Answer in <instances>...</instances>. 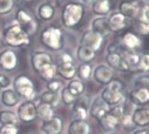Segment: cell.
<instances>
[{
	"mask_svg": "<svg viewBox=\"0 0 149 134\" xmlns=\"http://www.w3.org/2000/svg\"><path fill=\"white\" fill-rule=\"evenodd\" d=\"M130 101L138 106L149 103V76L141 75L134 81V88L129 94Z\"/></svg>",
	"mask_w": 149,
	"mask_h": 134,
	"instance_id": "cell-1",
	"label": "cell"
},
{
	"mask_svg": "<svg viewBox=\"0 0 149 134\" xmlns=\"http://www.w3.org/2000/svg\"><path fill=\"white\" fill-rule=\"evenodd\" d=\"M84 16V6L79 3H68L62 9L61 21L65 27H76L83 20Z\"/></svg>",
	"mask_w": 149,
	"mask_h": 134,
	"instance_id": "cell-2",
	"label": "cell"
},
{
	"mask_svg": "<svg viewBox=\"0 0 149 134\" xmlns=\"http://www.w3.org/2000/svg\"><path fill=\"white\" fill-rule=\"evenodd\" d=\"M40 41L45 47L52 51H60L64 45L63 33L59 27L50 26L41 32Z\"/></svg>",
	"mask_w": 149,
	"mask_h": 134,
	"instance_id": "cell-3",
	"label": "cell"
},
{
	"mask_svg": "<svg viewBox=\"0 0 149 134\" xmlns=\"http://www.w3.org/2000/svg\"><path fill=\"white\" fill-rule=\"evenodd\" d=\"M102 99L110 106H116L125 101L124 84L118 79H113L101 93Z\"/></svg>",
	"mask_w": 149,
	"mask_h": 134,
	"instance_id": "cell-4",
	"label": "cell"
},
{
	"mask_svg": "<svg viewBox=\"0 0 149 134\" xmlns=\"http://www.w3.org/2000/svg\"><path fill=\"white\" fill-rule=\"evenodd\" d=\"M4 40L13 47H26L30 44L29 35L16 23L8 26L4 32Z\"/></svg>",
	"mask_w": 149,
	"mask_h": 134,
	"instance_id": "cell-5",
	"label": "cell"
},
{
	"mask_svg": "<svg viewBox=\"0 0 149 134\" xmlns=\"http://www.w3.org/2000/svg\"><path fill=\"white\" fill-rule=\"evenodd\" d=\"M13 90L26 101H33L37 95L33 81L26 75H19L14 78Z\"/></svg>",
	"mask_w": 149,
	"mask_h": 134,
	"instance_id": "cell-6",
	"label": "cell"
},
{
	"mask_svg": "<svg viewBox=\"0 0 149 134\" xmlns=\"http://www.w3.org/2000/svg\"><path fill=\"white\" fill-rule=\"evenodd\" d=\"M134 33L139 36H149V3L139 2V11L132 19Z\"/></svg>",
	"mask_w": 149,
	"mask_h": 134,
	"instance_id": "cell-7",
	"label": "cell"
},
{
	"mask_svg": "<svg viewBox=\"0 0 149 134\" xmlns=\"http://www.w3.org/2000/svg\"><path fill=\"white\" fill-rule=\"evenodd\" d=\"M125 110L123 105H116L111 108L110 111L102 117L98 122L101 127L107 131H112L120 126L121 118L125 113Z\"/></svg>",
	"mask_w": 149,
	"mask_h": 134,
	"instance_id": "cell-8",
	"label": "cell"
},
{
	"mask_svg": "<svg viewBox=\"0 0 149 134\" xmlns=\"http://www.w3.org/2000/svg\"><path fill=\"white\" fill-rule=\"evenodd\" d=\"M57 74L68 81L73 80L77 76V68L73 61V57L68 53H62L57 60Z\"/></svg>",
	"mask_w": 149,
	"mask_h": 134,
	"instance_id": "cell-9",
	"label": "cell"
},
{
	"mask_svg": "<svg viewBox=\"0 0 149 134\" xmlns=\"http://www.w3.org/2000/svg\"><path fill=\"white\" fill-rule=\"evenodd\" d=\"M124 51L137 52L143 46V40L139 35L134 32H125L118 41Z\"/></svg>",
	"mask_w": 149,
	"mask_h": 134,
	"instance_id": "cell-10",
	"label": "cell"
},
{
	"mask_svg": "<svg viewBox=\"0 0 149 134\" xmlns=\"http://www.w3.org/2000/svg\"><path fill=\"white\" fill-rule=\"evenodd\" d=\"M17 24L30 36L36 33L38 29V23L34 18L24 9H20L16 13Z\"/></svg>",
	"mask_w": 149,
	"mask_h": 134,
	"instance_id": "cell-11",
	"label": "cell"
},
{
	"mask_svg": "<svg viewBox=\"0 0 149 134\" xmlns=\"http://www.w3.org/2000/svg\"><path fill=\"white\" fill-rule=\"evenodd\" d=\"M91 103V97L89 95H81L78 97L72 105V110L77 117V119H82L86 120L88 114H89V109Z\"/></svg>",
	"mask_w": 149,
	"mask_h": 134,
	"instance_id": "cell-12",
	"label": "cell"
},
{
	"mask_svg": "<svg viewBox=\"0 0 149 134\" xmlns=\"http://www.w3.org/2000/svg\"><path fill=\"white\" fill-rule=\"evenodd\" d=\"M37 106L33 101H25L18 108L17 117L23 123H31L37 118Z\"/></svg>",
	"mask_w": 149,
	"mask_h": 134,
	"instance_id": "cell-13",
	"label": "cell"
},
{
	"mask_svg": "<svg viewBox=\"0 0 149 134\" xmlns=\"http://www.w3.org/2000/svg\"><path fill=\"white\" fill-rule=\"evenodd\" d=\"M104 43V38L93 31H86L81 37V46L86 47L94 52H97L102 47Z\"/></svg>",
	"mask_w": 149,
	"mask_h": 134,
	"instance_id": "cell-14",
	"label": "cell"
},
{
	"mask_svg": "<svg viewBox=\"0 0 149 134\" xmlns=\"http://www.w3.org/2000/svg\"><path fill=\"white\" fill-rule=\"evenodd\" d=\"M105 60L108 64V67L113 70H117L119 72H130L129 65L126 62L122 53H108L105 57Z\"/></svg>",
	"mask_w": 149,
	"mask_h": 134,
	"instance_id": "cell-15",
	"label": "cell"
},
{
	"mask_svg": "<svg viewBox=\"0 0 149 134\" xmlns=\"http://www.w3.org/2000/svg\"><path fill=\"white\" fill-rule=\"evenodd\" d=\"M19 59L15 52L6 49L0 53V69L5 71H13L17 69Z\"/></svg>",
	"mask_w": 149,
	"mask_h": 134,
	"instance_id": "cell-16",
	"label": "cell"
},
{
	"mask_svg": "<svg viewBox=\"0 0 149 134\" xmlns=\"http://www.w3.org/2000/svg\"><path fill=\"white\" fill-rule=\"evenodd\" d=\"M110 110L111 106L106 103L101 97H97L91 103L89 112L92 117L99 121L110 111Z\"/></svg>",
	"mask_w": 149,
	"mask_h": 134,
	"instance_id": "cell-17",
	"label": "cell"
},
{
	"mask_svg": "<svg viewBox=\"0 0 149 134\" xmlns=\"http://www.w3.org/2000/svg\"><path fill=\"white\" fill-rule=\"evenodd\" d=\"M129 20L130 19L126 18L119 12H112L108 18V23L111 33H120L124 31L128 26Z\"/></svg>",
	"mask_w": 149,
	"mask_h": 134,
	"instance_id": "cell-18",
	"label": "cell"
},
{
	"mask_svg": "<svg viewBox=\"0 0 149 134\" xmlns=\"http://www.w3.org/2000/svg\"><path fill=\"white\" fill-rule=\"evenodd\" d=\"M53 58L52 56L42 51H36L33 52L31 55V63L35 72L39 73L42 69L47 65L53 63Z\"/></svg>",
	"mask_w": 149,
	"mask_h": 134,
	"instance_id": "cell-19",
	"label": "cell"
},
{
	"mask_svg": "<svg viewBox=\"0 0 149 134\" xmlns=\"http://www.w3.org/2000/svg\"><path fill=\"white\" fill-rule=\"evenodd\" d=\"M93 77L97 83L106 86L114 79V73L110 67L106 65H99L94 69Z\"/></svg>",
	"mask_w": 149,
	"mask_h": 134,
	"instance_id": "cell-20",
	"label": "cell"
},
{
	"mask_svg": "<svg viewBox=\"0 0 149 134\" xmlns=\"http://www.w3.org/2000/svg\"><path fill=\"white\" fill-rule=\"evenodd\" d=\"M63 130V119L54 115L48 121L42 122L41 131L46 134H61Z\"/></svg>",
	"mask_w": 149,
	"mask_h": 134,
	"instance_id": "cell-21",
	"label": "cell"
},
{
	"mask_svg": "<svg viewBox=\"0 0 149 134\" xmlns=\"http://www.w3.org/2000/svg\"><path fill=\"white\" fill-rule=\"evenodd\" d=\"M139 2L138 1H130V0H123L120 2L118 6V12L125 15L126 18L132 20L139 11Z\"/></svg>",
	"mask_w": 149,
	"mask_h": 134,
	"instance_id": "cell-22",
	"label": "cell"
},
{
	"mask_svg": "<svg viewBox=\"0 0 149 134\" xmlns=\"http://www.w3.org/2000/svg\"><path fill=\"white\" fill-rule=\"evenodd\" d=\"M91 31L99 34L104 39L108 37L111 33L108 23V19L105 17H98L95 19L91 24Z\"/></svg>",
	"mask_w": 149,
	"mask_h": 134,
	"instance_id": "cell-23",
	"label": "cell"
},
{
	"mask_svg": "<svg viewBox=\"0 0 149 134\" xmlns=\"http://www.w3.org/2000/svg\"><path fill=\"white\" fill-rule=\"evenodd\" d=\"M68 134H91V125L86 120L74 119L69 123Z\"/></svg>",
	"mask_w": 149,
	"mask_h": 134,
	"instance_id": "cell-24",
	"label": "cell"
},
{
	"mask_svg": "<svg viewBox=\"0 0 149 134\" xmlns=\"http://www.w3.org/2000/svg\"><path fill=\"white\" fill-rule=\"evenodd\" d=\"M132 121L136 126L146 127L149 125V109L136 108L132 114Z\"/></svg>",
	"mask_w": 149,
	"mask_h": 134,
	"instance_id": "cell-25",
	"label": "cell"
},
{
	"mask_svg": "<svg viewBox=\"0 0 149 134\" xmlns=\"http://www.w3.org/2000/svg\"><path fill=\"white\" fill-rule=\"evenodd\" d=\"M20 97L13 90H5L1 93V102L6 107H14L19 103Z\"/></svg>",
	"mask_w": 149,
	"mask_h": 134,
	"instance_id": "cell-26",
	"label": "cell"
},
{
	"mask_svg": "<svg viewBox=\"0 0 149 134\" xmlns=\"http://www.w3.org/2000/svg\"><path fill=\"white\" fill-rule=\"evenodd\" d=\"M92 10L95 14L104 17L111 12V3L107 0H95L92 3Z\"/></svg>",
	"mask_w": 149,
	"mask_h": 134,
	"instance_id": "cell-27",
	"label": "cell"
},
{
	"mask_svg": "<svg viewBox=\"0 0 149 134\" xmlns=\"http://www.w3.org/2000/svg\"><path fill=\"white\" fill-rule=\"evenodd\" d=\"M37 118L40 119L42 122L48 121L54 116V108L51 106L40 103L37 106Z\"/></svg>",
	"mask_w": 149,
	"mask_h": 134,
	"instance_id": "cell-28",
	"label": "cell"
},
{
	"mask_svg": "<svg viewBox=\"0 0 149 134\" xmlns=\"http://www.w3.org/2000/svg\"><path fill=\"white\" fill-rule=\"evenodd\" d=\"M133 72L139 74H146L149 72V53H139V61Z\"/></svg>",
	"mask_w": 149,
	"mask_h": 134,
	"instance_id": "cell-29",
	"label": "cell"
},
{
	"mask_svg": "<svg viewBox=\"0 0 149 134\" xmlns=\"http://www.w3.org/2000/svg\"><path fill=\"white\" fill-rule=\"evenodd\" d=\"M77 54L80 61H82L83 63H90L96 58L97 53L86 47L80 46L77 49Z\"/></svg>",
	"mask_w": 149,
	"mask_h": 134,
	"instance_id": "cell-30",
	"label": "cell"
},
{
	"mask_svg": "<svg viewBox=\"0 0 149 134\" xmlns=\"http://www.w3.org/2000/svg\"><path fill=\"white\" fill-rule=\"evenodd\" d=\"M60 100H61V97L58 95V93H54L48 90L43 92L40 96V102L42 103L51 106L54 109L59 105Z\"/></svg>",
	"mask_w": 149,
	"mask_h": 134,
	"instance_id": "cell-31",
	"label": "cell"
},
{
	"mask_svg": "<svg viewBox=\"0 0 149 134\" xmlns=\"http://www.w3.org/2000/svg\"><path fill=\"white\" fill-rule=\"evenodd\" d=\"M38 74H39L40 77L43 81H45L47 83L54 80V77L57 75V67H56V64L53 62V63L47 65V67H45L44 69H42Z\"/></svg>",
	"mask_w": 149,
	"mask_h": 134,
	"instance_id": "cell-32",
	"label": "cell"
},
{
	"mask_svg": "<svg viewBox=\"0 0 149 134\" xmlns=\"http://www.w3.org/2000/svg\"><path fill=\"white\" fill-rule=\"evenodd\" d=\"M19 118L17 115L12 110L0 111V124L2 126L6 125H17Z\"/></svg>",
	"mask_w": 149,
	"mask_h": 134,
	"instance_id": "cell-33",
	"label": "cell"
},
{
	"mask_svg": "<svg viewBox=\"0 0 149 134\" xmlns=\"http://www.w3.org/2000/svg\"><path fill=\"white\" fill-rule=\"evenodd\" d=\"M67 88L69 90V92L76 97H78L81 95H83L85 90V85L84 82L81 80H71L68 83Z\"/></svg>",
	"mask_w": 149,
	"mask_h": 134,
	"instance_id": "cell-34",
	"label": "cell"
},
{
	"mask_svg": "<svg viewBox=\"0 0 149 134\" xmlns=\"http://www.w3.org/2000/svg\"><path fill=\"white\" fill-rule=\"evenodd\" d=\"M77 76L81 81H89L92 77V67L90 63H82L78 68Z\"/></svg>",
	"mask_w": 149,
	"mask_h": 134,
	"instance_id": "cell-35",
	"label": "cell"
},
{
	"mask_svg": "<svg viewBox=\"0 0 149 134\" xmlns=\"http://www.w3.org/2000/svg\"><path fill=\"white\" fill-rule=\"evenodd\" d=\"M39 17L43 20H50L54 15V8L50 4H42L38 8Z\"/></svg>",
	"mask_w": 149,
	"mask_h": 134,
	"instance_id": "cell-36",
	"label": "cell"
},
{
	"mask_svg": "<svg viewBox=\"0 0 149 134\" xmlns=\"http://www.w3.org/2000/svg\"><path fill=\"white\" fill-rule=\"evenodd\" d=\"M120 126L126 131H133L137 127L132 121V117L131 113L125 111V113L121 118V121H120Z\"/></svg>",
	"mask_w": 149,
	"mask_h": 134,
	"instance_id": "cell-37",
	"label": "cell"
},
{
	"mask_svg": "<svg viewBox=\"0 0 149 134\" xmlns=\"http://www.w3.org/2000/svg\"><path fill=\"white\" fill-rule=\"evenodd\" d=\"M60 97H61V100L63 102V103L66 105H73L77 98L69 92V90H68L67 87L61 90Z\"/></svg>",
	"mask_w": 149,
	"mask_h": 134,
	"instance_id": "cell-38",
	"label": "cell"
},
{
	"mask_svg": "<svg viewBox=\"0 0 149 134\" xmlns=\"http://www.w3.org/2000/svg\"><path fill=\"white\" fill-rule=\"evenodd\" d=\"M14 6V0H0V15L9 13Z\"/></svg>",
	"mask_w": 149,
	"mask_h": 134,
	"instance_id": "cell-39",
	"label": "cell"
},
{
	"mask_svg": "<svg viewBox=\"0 0 149 134\" xmlns=\"http://www.w3.org/2000/svg\"><path fill=\"white\" fill-rule=\"evenodd\" d=\"M0 134H19V128L17 125L1 126Z\"/></svg>",
	"mask_w": 149,
	"mask_h": 134,
	"instance_id": "cell-40",
	"label": "cell"
},
{
	"mask_svg": "<svg viewBox=\"0 0 149 134\" xmlns=\"http://www.w3.org/2000/svg\"><path fill=\"white\" fill-rule=\"evenodd\" d=\"M61 86H62L61 83L59 80H55V79H54V80H52L47 83V90L54 92V93H58L59 90H61Z\"/></svg>",
	"mask_w": 149,
	"mask_h": 134,
	"instance_id": "cell-41",
	"label": "cell"
},
{
	"mask_svg": "<svg viewBox=\"0 0 149 134\" xmlns=\"http://www.w3.org/2000/svg\"><path fill=\"white\" fill-rule=\"evenodd\" d=\"M11 84V80L8 76H6V75L0 74V88H8Z\"/></svg>",
	"mask_w": 149,
	"mask_h": 134,
	"instance_id": "cell-42",
	"label": "cell"
},
{
	"mask_svg": "<svg viewBox=\"0 0 149 134\" xmlns=\"http://www.w3.org/2000/svg\"><path fill=\"white\" fill-rule=\"evenodd\" d=\"M132 134H149V131L146 129H139V130L134 131Z\"/></svg>",
	"mask_w": 149,
	"mask_h": 134,
	"instance_id": "cell-43",
	"label": "cell"
},
{
	"mask_svg": "<svg viewBox=\"0 0 149 134\" xmlns=\"http://www.w3.org/2000/svg\"><path fill=\"white\" fill-rule=\"evenodd\" d=\"M84 1L87 4H91V3H93L95 0H84Z\"/></svg>",
	"mask_w": 149,
	"mask_h": 134,
	"instance_id": "cell-44",
	"label": "cell"
},
{
	"mask_svg": "<svg viewBox=\"0 0 149 134\" xmlns=\"http://www.w3.org/2000/svg\"><path fill=\"white\" fill-rule=\"evenodd\" d=\"M108 134H119V133H118V132H114V131H112V132H110V133H108Z\"/></svg>",
	"mask_w": 149,
	"mask_h": 134,
	"instance_id": "cell-45",
	"label": "cell"
},
{
	"mask_svg": "<svg viewBox=\"0 0 149 134\" xmlns=\"http://www.w3.org/2000/svg\"><path fill=\"white\" fill-rule=\"evenodd\" d=\"M24 1H26V2H30V1H33V0H24Z\"/></svg>",
	"mask_w": 149,
	"mask_h": 134,
	"instance_id": "cell-46",
	"label": "cell"
},
{
	"mask_svg": "<svg viewBox=\"0 0 149 134\" xmlns=\"http://www.w3.org/2000/svg\"><path fill=\"white\" fill-rule=\"evenodd\" d=\"M107 1H110V0H107Z\"/></svg>",
	"mask_w": 149,
	"mask_h": 134,
	"instance_id": "cell-47",
	"label": "cell"
}]
</instances>
